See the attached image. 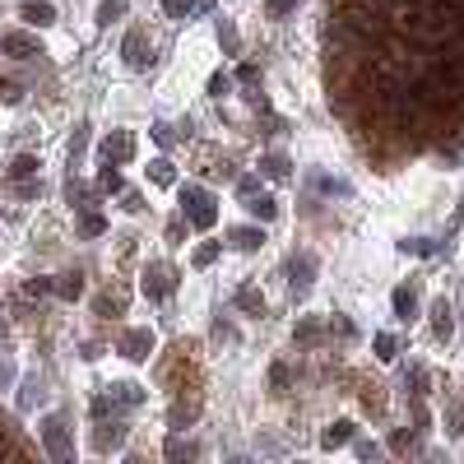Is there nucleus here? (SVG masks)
Wrapping results in <instances>:
<instances>
[{"instance_id":"f257e3e1","label":"nucleus","mask_w":464,"mask_h":464,"mask_svg":"<svg viewBox=\"0 0 464 464\" xmlns=\"http://www.w3.org/2000/svg\"><path fill=\"white\" fill-rule=\"evenodd\" d=\"M42 441H46V455H56V460H70V455H75V441H70L65 413H46L42 418Z\"/></svg>"},{"instance_id":"f03ea898","label":"nucleus","mask_w":464,"mask_h":464,"mask_svg":"<svg viewBox=\"0 0 464 464\" xmlns=\"http://www.w3.org/2000/svg\"><path fill=\"white\" fill-rule=\"evenodd\" d=\"M181 214L195 223V228H209L214 223V195L200 190V186H181Z\"/></svg>"},{"instance_id":"7ed1b4c3","label":"nucleus","mask_w":464,"mask_h":464,"mask_svg":"<svg viewBox=\"0 0 464 464\" xmlns=\"http://www.w3.org/2000/svg\"><path fill=\"white\" fill-rule=\"evenodd\" d=\"M144 293H149V297H168L172 293V269H168V265H144Z\"/></svg>"},{"instance_id":"20e7f679","label":"nucleus","mask_w":464,"mask_h":464,"mask_svg":"<svg viewBox=\"0 0 464 464\" xmlns=\"http://www.w3.org/2000/svg\"><path fill=\"white\" fill-rule=\"evenodd\" d=\"M130 154H135V139L125 135V130H116V135L102 139V158H107V163H125Z\"/></svg>"},{"instance_id":"39448f33","label":"nucleus","mask_w":464,"mask_h":464,"mask_svg":"<svg viewBox=\"0 0 464 464\" xmlns=\"http://www.w3.org/2000/svg\"><path fill=\"white\" fill-rule=\"evenodd\" d=\"M288 274H293V288L302 293L311 283V274H316V256H311V251H297L293 260H288Z\"/></svg>"},{"instance_id":"423d86ee","label":"nucleus","mask_w":464,"mask_h":464,"mask_svg":"<svg viewBox=\"0 0 464 464\" xmlns=\"http://www.w3.org/2000/svg\"><path fill=\"white\" fill-rule=\"evenodd\" d=\"M0 46H5V51H15L19 61H28V56H42V46L33 42V37H24V33H5V37H0Z\"/></svg>"},{"instance_id":"0eeeda50","label":"nucleus","mask_w":464,"mask_h":464,"mask_svg":"<svg viewBox=\"0 0 464 464\" xmlns=\"http://www.w3.org/2000/svg\"><path fill=\"white\" fill-rule=\"evenodd\" d=\"M24 19H28L33 28H46V24H56V10H51V0H28V5H24Z\"/></svg>"},{"instance_id":"6e6552de","label":"nucleus","mask_w":464,"mask_h":464,"mask_svg":"<svg viewBox=\"0 0 464 464\" xmlns=\"http://www.w3.org/2000/svg\"><path fill=\"white\" fill-rule=\"evenodd\" d=\"M149 348H154L149 330H130V334L121 339V353H125V357H149Z\"/></svg>"},{"instance_id":"1a4fd4ad","label":"nucleus","mask_w":464,"mask_h":464,"mask_svg":"<svg viewBox=\"0 0 464 464\" xmlns=\"http://www.w3.org/2000/svg\"><path fill=\"white\" fill-rule=\"evenodd\" d=\"M149 56H144V33H125V65H144Z\"/></svg>"},{"instance_id":"9d476101","label":"nucleus","mask_w":464,"mask_h":464,"mask_svg":"<svg viewBox=\"0 0 464 464\" xmlns=\"http://www.w3.org/2000/svg\"><path fill=\"white\" fill-rule=\"evenodd\" d=\"M395 311H400V321H409L418 311V293L413 288H395Z\"/></svg>"},{"instance_id":"9b49d317","label":"nucleus","mask_w":464,"mask_h":464,"mask_svg":"<svg viewBox=\"0 0 464 464\" xmlns=\"http://www.w3.org/2000/svg\"><path fill=\"white\" fill-rule=\"evenodd\" d=\"M228 237H232V247H242V251H256V247H260V242H265V237H260V232H256V228H232Z\"/></svg>"},{"instance_id":"f8f14e48","label":"nucleus","mask_w":464,"mask_h":464,"mask_svg":"<svg viewBox=\"0 0 464 464\" xmlns=\"http://www.w3.org/2000/svg\"><path fill=\"white\" fill-rule=\"evenodd\" d=\"M42 168V163H37V158L33 154H19L15 163H10V177H15V181H24V177H33V172Z\"/></svg>"},{"instance_id":"ddd939ff","label":"nucleus","mask_w":464,"mask_h":464,"mask_svg":"<svg viewBox=\"0 0 464 464\" xmlns=\"http://www.w3.org/2000/svg\"><path fill=\"white\" fill-rule=\"evenodd\" d=\"M79 232H84V237H102V232H107V218L102 214H84L79 218Z\"/></svg>"},{"instance_id":"4468645a","label":"nucleus","mask_w":464,"mask_h":464,"mask_svg":"<svg viewBox=\"0 0 464 464\" xmlns=\"http://www.w3.org/2000/svg\"><path fill=\"white\" fill-rule=\"evenodd\" d=\"M348 436H353V422H334V427L325 432V446H343Z\"/></svg>"},{"instance_id":"2eb2a0df","label":"nucleus","mask_w":464,"mask_h":464,"mask_svg":"<svg viewBox=\"0 0 464 464\" xmlns=\"http://www.w3.org/2000/svg\"><path fill=\"white\" fill-rule=\"evenodd\" d=\"M121 10H125V0H102V5H98V24H111Z\"/></svg>"},{"instance_id":"dca6fc26","label":"nucleus","mask_w":464,"mask_h":464,"mask_svg":"<svg viewBox=\"0 0 464 464\" xmlns=\"http://www.w3.org/2000/svg\"><path fill=\"white\" fill-rule=\"evenodd\" d=\"M84 144H89V125H79L75 135H70V163H79V154H84Z\"/></svg>"},{"instance_id":"f3484780","label":"nucleus","mask_w":464,"mask_h":464,"mask_svg":"<svg viewBox=\"0 0 464 464\" xmlns=\"http://www.w3.org/2000/svg\"><path fill=\"white\" fill-rule=\"evenodd\" d=\"M247 209L251 214H260V218H274V200H269V195H251Z\"/></svg>"},{"instance_id":"a211bd4d","label":"nucleus","mask_w":464,"mask_h":464,"mask_svg":"<svg viewBox=\"0 0 464 464\" xmlns=\"http://www.w3.org/2000/svg\"><path fill=\"white\" fill-rule=\"evenodd\" d=\"M56 288H61V297H79V293H84V278H79V274H65Z\"/></svg>"},{"instance_id":"6ab92c4d","label":"nucleus","mask_w":464,"mask_h":464,"mask_svg":"<svg viewBox=\"0 0 464 464\" xmlns=\"http://www.w3.org/2000/svg\"><path fill=\"white\" fill-rule=\"evenodd\" d=\"M237 302H242L247 311H265V297L256 293V288H242V293H237Z\"/></svg>"},{"instance_id":"aec40b11","label":"nucleus","mask_w":464,"mask_h":464,"mask_svg":"<svg viewBox=\"0 0 464 464\" xmlns=\"http://www.w3.org/2000/svg\"><path fill=\"white\" fill-rule=\"evenodd\" d=\"M163 5H168V15H172V19L195 15V0H163Z\"/></svg>"},{"instance_id":"412c9836","label":"nucleus","mask_w":464,"mask_h":464,"mask_svg":"<svg viewBox=\"0 0 464 464\" xmlns=\"http://www.w3.org/2000/svg\"><path fill=\"white\" fill-rule=\"evenodd\" d=\"M265 10H269V19H283L288 10H297V0H265Z\"/></svg>"},{"instance_id":"4be33fe9","label":"nucleus","mask_w":464,"mask_h":464,"mask_svg":"<svg viewBox=\"0 0 464 464\" xmlns=\"http://www.w3.org/2000/svg\"><path fill=\"white\" fill-rule=\"evenodd\" d=\"M436 334H441V339L450 334V307L446 302H436Z\"/></svg>"},{"instance_id":"5701e85b","label":"nucleus","mask_w":464,"mask_h":464,"mask_svg":"<svg viewBox=\"0 0 464 464\" xmlns=\"http://www.w3.org/2000/svg\"><path fill=\"white\" fill-rule=\"evenodd\" d=\"M214 260H218V242H209V247L195 251V265H200V269H204V265H214Z\"/></svg>"},{"instance_id":"b1692460","label":"nucleus","mask_w":464,"mask_h":464,"mask_svg":"<svg viewBox=\"0 0 464 464\" xmlns=\"http://www.w3.org/2000/svg\"><path fill=\"white\" fill-rule=\"evenodd\" d=\"M265 172H269V177H288V163H283V158H265Z\"/></svg>"},{"instance_id":"393cba45","label":"nucleus","mask_w":464,"mask_h":464,"mask_svg":"<svg viewBox=\"0 0 464 464\" xmlns=\"http://www.w3.org/2000/svg\"><path fill=\"white\" fill-rule=\"evenodd\" d=\"M121 427H111V432H98V446H102V450H107V446H121Z\"/></svg>"},{"instance_id":"a878e982","label":"nucleus","mask_w":464,"mask_h":464,"mask_svg":"<svg viewBox=\"0 0 464 464\" xmlns=\"http://www.w3.org/2000/svg\"><path fill=\"white\" fill-rule=\"evenodd\" d=\"M228 89H232V79H228V75H214V79H209V93H214V98H223Z\"/></svg>"},{"instance_id":"bb28decb","label":"nucleus","mask_w":464,"mask_h":464,"mask_svg":"<svg viewBox=\"0 0 464 464\" xmlns=\"http://www.w3.org/2000/svg\"><path fill=\"white\" fill-rule=\"evenodd\" d=\"M154 181H163V186L172 181V163H163V158H158V163H154Z\"/></svg>"},{"instance_id":"cd10ccee","label":"nucleus","mask_w":464,"mask_h":464,"mask_svg":"<svg viewBox=\"0 0 464 464\" xmlns=\"http://www.w3.org/2000/svg\"><path fill=\"white\" fill-rule=\"evenodd\" d=\"M168 455H172V460H177V455H195V446H190V441H172Z\"/></svg>"},{"instance_id":"c85d7f7f","label":"nucleus","mask_w":464,"mask_h":464,"mask_svg":"<svg viewBox=\"0 0 464 464\" xmlns=\"http://www.w3.org/2000/svg\"><path fill=\"white\" fill-rule=\"evenodd\" d=\"M376 348H381V357H395V339L390 334H376Z\"/></svg>"},{"instance_id":"c756f323","label":"nucleus","mask_w":464,"mask_h":464,"mask_svg":"<svg viewBox=\"0 0 464 464\" xmlns=\"http://www.w3.org/2000/svg\"><path fill=\"white\" fill-rule=\"evenodd\" d=\"M19 195H24V200H33V195H42V181H24V186H19Z\"/></svg>"},{"instance_id":"7c9ffc66","label":"nucleus","mask_w":464,"mask_h":464,"mask_svg":"<svg viewBox=\"0 0 464 464\" xmlns=\"http://www.w3.org/2000/svg\"><path fill=\"white\" fill-rule=\"evenodd\" d=\"M0 98H5V102H19V98H24V93H19L15 84H0Z\"/></svg>"}]
</instances>
